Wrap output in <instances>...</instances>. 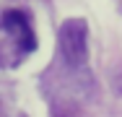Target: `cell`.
Instances as JSON below:
<instances>
[{"label": "cell", "instance_id": "obj_3", "mask_svg": "<svg viewBox=\"0 0 122 117\" xmlns=\"http://www.w3.org/2000/svg\"><path fill=\"white\" fill-rule=\"evenodd\" d=\"M52 117H78L73 107H65V104H55L52 109Z\"/></svg>", "mask_w": 122, "mask_h": 117}, {"label": "cell", "instance_id": "obj_2", "mask_svg": "<svg viewBox=\"0 0 122 117\" xmlns=\"http://www.w3.org/2000/svg\"><path fill=\"white\" fill-rule=\"evenodd\" d=\"M0 34L8 37V42L16 47V52L26 57L36 49V34L31 29V23L26 18V13L21 11H5L0 18Z\"/></svg>", "mask_w": 122, "mask_h": 117}, {"label": "cell", "instance_id": "obj_1", "mask_svg": "<svg viewBox=\"0 0 122 117\" xmlns=\"http://www.w3.org/2000/svg\"><path fill=\"white\" fill-rule=\"evenodd\" d=\"M60 55L70 68H83L88 60V26L83 18H68L57 31Z\"/></svg>", "mask_w": 122, "mask_h": 117}]
</instances>
